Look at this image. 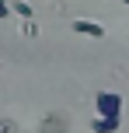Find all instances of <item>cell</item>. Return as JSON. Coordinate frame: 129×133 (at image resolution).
Returning <instances> with one entry per match:
<instances>
[{"instance_id": "6da1fadb", "label": "cell", "mask_w": 129, "mask_h": 133, "mask_svg": "<svg viewBox=\"0 0 129 133\" xmlns=\"http://www.w3.org/2000/svg\"><path fill=\"white\" fill-rule=\"evenodd\" d=\"M94 112L98 116H119L122 119V95H115V91L94 95Z\"/></svg>"}, {"instance_id": "7a4b0ae2", "label": "cell", "mask_w": 129, "mask_h": 133, "mask_svg": "<svg viewBox=\"0 0 129 133\" xmlns=\"http://www.w3.org/2000/svg\"><path fill=\"white\" fill-rule=\"evenodd\" d=\"M70 28H73L77 35H87V39H105V25H98V21H87V18L70 21Z\"/></svg>"}, {"instance_id": "3957f363", "label": "cell", "mask_w": 129, "mask_h": 133, "mask_svg": "<svg viewBox=\"0 0 129 133\" xmlns=\"http://www.w3.org/2000/svg\"><path fill=\"white\" fill-rule=\"evenodd\" d=\"M91 130L94 133H115L119 130V116H98V119L91 123Z\"/></svg>"}, {"instance_id": "277c9868", "label": "cell", "mask_w": 129, "mask_h": 133, "mask_svg": "<svg viewBox=\"0 0 129 133\" xmlns=\"http://www.w3.org/2000/svg\"><path fill=\"white\" fill-rule=\"evenodd\" d=\"M11 14H18V18H21V21H25V18H32V14H35V11H32V7H28V4H25V0H18V4H11Z\"/></svg>"}, {"instance_id": "5b68a950", "label": "cell", "mask_w": 129, "mask_h": 133, "mask_svg": "<svg viewBox=\"0 0 129 133\" xmlns=\"http://www.w3.org/2000/svg\"><path fill=\"white\" fill-rule=\"evenodd\" d=\"M21 35H25V39H35V35H39V25H35L32 18H25V25H21Z\"/></svg>"}, {"instance_id": "8992f818", "label": "cell", "mask_w": 129, "mask_h": 133, "mask_svg": "<svg viewBox=\"0 0 129 133\" xmlns=\"http://www.w3.org/2000/svg\"><path fill=\"white\" fill-rule=\"evenodd\" d=\"M7 14H11V4H7V0H0V18H7Z\"/></svg>"}, {"instance_id": "52a82bcc", "label": "cell", "mask_w": 129, "mask_h": 133, "mask_svg": "<svg viewBox=\"0 0 129 133\" xmlns=\"http://www.w3.org/2000/svg\"><path fill=\"white\" fill-rule=\"evenodd\" d=\"M122 4H126V7H129V0H122Z\"/></svg>"}]
</instances>
